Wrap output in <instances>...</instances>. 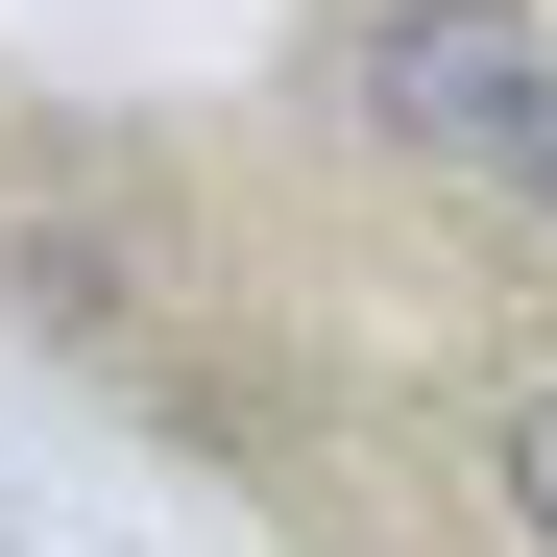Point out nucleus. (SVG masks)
Here are the masks:
<instances>
[{
	"mask_svg": "<svg viewBox=\"0 0 557 557\" xmlns=\"http://www.w3.org/2000/svg\"><path fill=\"white\" fill-rule=\"evenodd\" d=\"M460 485H485V533H509V557H557V363H533V388H485Z\"/></svg>",
	"mask_w": 557,
	"mask_h": 557,
	"instance_id": "obj_1",
	"label": "nucleus"
}]
</instances>
